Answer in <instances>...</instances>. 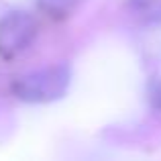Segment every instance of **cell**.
I'll return each instance as SVG.
<instances>
[{
	"instance_id": "obj_3",
	"label": "cell",
	"mask_w": 161,
	"mask_h": 161,
	"mask_svg": "<svg viewBox=\"0 0 161 161\" xmlns=\"http://www.w3.org/2000/svg\"><path fill=\"white\" fill-rule=\"evenodd\" d=\"M130 10L149 25H161V0H129Z\"/></svg>"
},
{
	"instance_id": "obj_2",
	"label": "cell",
	"mask_w": 161,
	"mask_h": 161,
	"mask_svg": "<svg viewBox=\"0 0 161 161\" xmlns=\"http://www.w3.org/2000/svg\"><path fill=\"white\" fill-rule=\"evenodd\" d=\"M37 35V23L23 10H12L0 19V55L12 57L23 53Z\"/></svg>"
},
{
	"instance_id": "obj_1",
	"label": "cell",
	"mask_w": 161,
	"mask_h": 161,
	"mask_svg": "<svg viewBox=\"0 0 161 161\" xmlns=\"http://www.w3.org/2000/svg\"><path fill=\"white\" fill-rule=\"evenodd\" d=\"M71 82V69L65 63L25 74L12 82V94L29 104H45L63 98Z\"/></svg>"
},
{
	"instance_id": "obj_5",
	"label": "cell",
	"mask_w": 161,
	"mask_h": 161,
	"mask_svg": "<svg viewBox=\"0 0 161 161\" xmlns=\"http://www.w3.org/2000/svg\"><path fill=\"white\" fill-rule=\"evenodd\" d=\"M147 96H149V104L155 110L161 112V78H153L147 86Z\"/></svg>"
},
{
	"instance_id": "obj_4",
	"label": "cell",
	"mask_w": 161,
	"mask_h": 161,
	"mask_svg": "<svg viewBox=\"0 0 161 161\" xmlns=\"http://www.w3.org/2000/svg\"><path fill=\"white\" fill-rule=\"evenodd\" d=\"M75 2L78 0H37L39 8L49 16H65L75 6Z\"/></svg>"
}]
</instances>
